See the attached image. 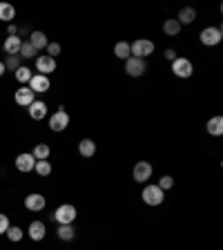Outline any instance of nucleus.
Returning <instances> with one entry per match:
<instances>
[{
    "instance_id": "1",
    "label": "nucleus",
    "mask_w": 223,
    "mask_h": 250,
    "mask_svg": "<svg viewBox=\"0 0 223 250\" xmlns=\"http://www.w3.org/2000/svg\"><path fill=\"white\" fill-rule=\"evenodd\" d=\"M141 199H143V203H145V206L156 208V206H161V203L165 201V192H163L156 183H145L143 192H141Z\"/></svg>"
},
{
    "instance_id": "2",
    "label": "nucleus",
    "mask_w": 223,
    "mask_h": 250,
    "mask_svg": "<svg viewBox=\"0 0 223 250\" xmlns=\"http://www.w3.org/2000/svg\"><path fill=\"white\" fill-rule=\"evenodd\" d=\"M170 67L177 78H192V74H194V62L185 56H177L170 62Z\"/></svg>"
},
{
    "instance_id": "3",
    "label": "nucleus",
    "mask_w": 223,
    "mask_h": 250,
    "mask_svg": "<svg viewBox=\"0 0 223 250\" xmlns=\"http://www.w3.org/2000/svg\"><path fill=\"white\" fill-rule=\"evenodd\" d=\"M76 217H78V210H76V206H72V203H62V206L56 208V212H54V221H56L58 226L74 224Z\"/></svg>"
},
{
    "instance_id": "4",
    "label": "nucleus",
    "mask_w": 223,
    "mask_h": 250,
    "mask_svg": "<svg viewBox=\"0 0 223 250\" xmlns=\"http://www.w3.org/2000/svg\"><path fill=\"white\" fill-rule=\"evenodd\" d=\"M130 49H132V56L134 58L147 61V56L154 54V42H152L150 38H136L134 42H130Z\"/></svg>"
},
{
    "instance_id": "5",
    "label": "nucleus",
    "mask_w": 223,
    "mask_h": 250,
    "mask_svg": "<svg viewBox=\"0 0 223 250\" xmlns=\"http://www.w3.org/2000/svg\"><path fill=\"white\" fill-rule=\"evenodd\" d=\"M69 121H72V119H69L67 109L61 105V107H58L56 112L49 116V130H52V132H65L69 127Z\"/></svg>"
},
{
    "instance_id": "6",
    "label": "nucleus",
    "mask_w": 223,
    "mask_h": 250,
    "mask_svg": "<svg viewBox=\"0 0 223 250\" xmlns=\"http://www.w3.org/2000/svg\"><path fill=\"white\" fill-rule=\"evenodd\" d=\"M199 41L205 47H217L223 41V29L221 27H205V29L199 34Z\"/></svg>"
},
{
    "instance_id": "7",
    "label": "nucleus",
    "mask_w": 223,
    "mask_h": 250,
    "mask_svg": "<svg viewBox=\"0 0 223 250\" xmlns=\"http://www.w3.org/2000/svg\"><path fill=\"white\" fill-rule=\"evenodd\" d=\"M145 72H147V61H143V58L130 56L125 61V74H127V76L141 78V76H145Z\"/></svg>"
},
{
    "instance_id": "8",
    "label": "nucleus",
    "mask_w": 223,
    "mask_h": 250,
    "mask_svg": "<svg viewBox=\"0 0 223 250\" xmlns=\"http://www.w3.org/2000/svg\"><path fill=\"white\" fill-rule=\"evenodd\" d=\"M154 174V167H152L150 161H139L134 167H132V179L136 183H147Z\"/></svg>"
},
{
    "instance_id": "9",
    "label": "nucleus",
    "mask_w": 223,
    "mask_h": 250,
    "mask_svg": "<svg viewBox=\"0 0 223 250\" xmlns=\"http://www.w3.org/2000/svg\"><path fill=\"white\" fill-rule=\"evenodd\" d=\"M56 58L47 56V54H41V56H36V74H42V76H52L54 72H56Z\"/></svg>"
},
{
    "instance_id": "10",
    "label": "nucleus",
    "mask_w": 223,
    "mask_h": 250,
    "mask_svg": "<svg viewBox=\"0 0 223 250\" xmlns=\"http://www.w3.org/2000/svg\"><path fill=\"white\" fill-rule=\"evenodd\" d=\"M27 87H29L34 94H45V92H49V89H52V81H49V76L34 74V76H31V81L27 83Z\"/></svg>"
},
{
    "instance_id": "11",
    "label": "nucleus",
    "mask_w": 223,
    "mask_h": 250,
    "mask_svg": "<svg viewBox=\"0 0 223 250\" xmlns=\"http://www.w3.org/2000/svg\"><path fill=\"white\" fill-rule=\"evenodd\" d=\"M14 101H16V105H20V107H29V105L36 101V94L31 92L27 85H20V87L14 92Z\"/></svg>"
},
{
    "instance_id": "12",
    "label": "nucleus",
    "mask_w": 223,
    "mask_h": 250,
    "mask_svg": "<svg viewBox=\"0 0 223 250\" xmlns=\"http://www.w3.org/2000/svg\"><path fill=\"white\" fill-rule=\"evenodd\" d=\"M45 206H47V199L41 192H29L25 197V208L29 212H41V210H45Z\"/></svg>"
},
{
    "instance_id": "13",
    "label": "nucleus",
    "mask_w": 223,
    "mask_h": 250,
    "mask_svg": "<svg viewBox=\"0 0 223 250\" xmlns=\"http://www.w3.org/2000/svg\"><path fill=\"white\" fill-rule=\"evenodd\" d=\"M14 166H16V170L18 172H31L34 170V166H36V159H34L31 152H22V154L16 156Z\"/></svg>"
},
{
    "instance_id": "14",
    "label": "nucleus",
    "mask_w": 223,
    "mask_h": 250,
    "mask_svg": "<svg viewBox=\"0 0 223 250\" xmlns=\"http://www.w3.org/2000/svg\"><path fill=\"white\" fill-rule=\"evenodd\" d=\"M47 234V226L42 224V221H31L29 228H27V237H29L31 241H42Z\"/></svg>"
},
{
    "instance_id": "15",
    "label": "nucleus",
    "mask_w": 223,
    "mask_h": 250,
    "mask_svg": "<svg viewBox=\"0 0 223 250\" xmlns=\"http://www.w3.org/2000/svg\"><path fill=\"white\" fill-rule=\"evenodd\" d=\"M27 109H29V116L34 121H42L47 116V112H49V107H47L45 101H34V103H31Z\"/></svg>"
},
{
    "instance_id": "16",
    "label": "nucleus",
    "mask_w": 223,
    "mask_h": 250,
    "mask_svg": "<svg viewBox=\"0 0 223 250\" xmlns=\"http://www.w3.org/2000/svg\"><path fill=\"white\" fill-rule=\"evenodd\" d=\"M177 21H179V25H181V27L197 22V9H194V7H183V9H179Z\"/></svg>"
},
{
    "instance_id": "17",
    "label": "nucleus",
    "mask_w": 223,
    "mask_h": 250,
    "mask_svg": "<svg viewBox=\"0 0 223 250\" xmlns=\"http://www.w3.org/2000/svg\"><path fill=\"white\" fill-rule=\"evenodd\" d=\"M29 45L34 47L36 52H41V49H47L49 38L45 36V31H31V34H29Z\"/></svg>"
},
{
    "instance_id": "18",
    "label": "nucleus",
    "mask_w": 223,
    "mask_h": 250,
    "mask_svg": "<svg viewBox=\"0 0 223 250\" xmlns=\"http://www.w3.org/2000/svg\"><path fill=\"white\" fill-rule=\"evenodd\" d=\"M78 154L83 156V159H92L96 154V143L92 139H81L78 141Z\"/></svg>"
},
{
    "instance_id": "19",
    "label": "nucleus",
    "mask_w": 223,
    "mask_h": 250,
    "mask_svg": "<svg viewBox=\"0 0 223 250\" xmlns=\"http://www.w3.org/2000/svg\"><path fill=\"white\" fill-rule=\"evenodd\" d=\"M20 45H22L20 36H7L5 42H2V49L7 52V56H16V54L20 52Z\"/></svg>"
},
{
    "instance_id": "20",
    "label": "nucleus",
    "mask_w": 223,
    "mask_h": 250,
    "mask_svg": "<svg viewBox=\"0 0 223 250\" xmlns=\"http://www.w3.org/2000/svg\"><path fill=\"white\" fill-rule=\"evenodd\" d=\"M205 130H208L210 136H223V116L217 114V116H212V119H208Z\"/></svg>"
},
{
    "instance_id": "21",
    "label": "nucleus",
    "mask_w": 223,
    "mask_h": 250,
    "mask_svg": "<svg viewBox=\"0 0 223 250\" xmlns=\"http://www.w3.org/2000/svg\"><path fill=\"white\" fill-rule=\"evenodd\" d=\"M163 34H165L167 38H174L181 34V25H179L177 18H167V21L163 22Z\"/></svg>"
},
{
    "instance_id": "22",
    "label": "nucleus",
    "mask_w": 223,
    "mask_h": 250,
    "mask_svg": "<svg viewBox=\"0 0 223 250\" xmlns=\"http://www.w3.org/2000/svg\"><path fill=\"white\" fill-rule=\"evenodd\" d=\"M14 18H16V7L9 5V2H0V21L9 25V22H14Z\"/></svg>"
},
{
    "instance_id": "23",
    "label": "nucleus",
    "mask_w": 223,
    "mask_h": 250,
    "mask_svg": "<svg viewBox=\"0 0 223 250\" xmlns=\"http://www.w3.org/2000/svg\"><path fill=\"white\" fill-rule=\"evenodd\" d=\"M114 56L121 58V61H127L132 56V49H130V42L127 41H119L114 45Z\"/></svg>"
},
{
    "instance_id": "24",
    "label": "nucleus",
    "mask_w": 223,
    "mask_h": 250,
    "mask_svg": "<svg viewBox=\"0 0 223 250\" xmlns=\"http://www.w3.org/2000/svg\"><path fill=\"white\" fill-rule=\"evenodd\" d=\"M31 154H34V159H36V161H47V159H49V154H52V147L47 146V143H38V146L34 147V152H31Z\"/></svg>"
},
{
    "instance_id": "25",
    "label": "nucleus",
    "mask_w": 223,
    "mask_h": 250,
    "mask_svg": "<svg viewBox=\"0 0 223 250\" xmlns=\"http://www.w3.org/2000/svg\"><path fill=\"white\" fill-rule=\"evenodd\" d=\"M58 239L61 241H72L74 237H76V228H74V224H69V226H58Z\"/></svg>"
},
{
    "instance_id": "26",
    "label": "nucleus",
    "mask_w": 223,
    "mask_h": 250,
    "mask_svg": "<svg viewBox=\"0 0 223 250\" xmlns=\"http://www.w3.org/2000/svg\"><path fill=\"white\" fill-rule=\"evenodd\" d=\"M52 163H49V159H47V161H36V166H34V172H36L38 177H49V174H52Z\"/></svg>"
},
{
    "instance_id": "27",
    "label": "nucleus",
    "mask_w": 223,
    "mask_h": 250,
    "mask_svg": "<svg viewBox=\"0 0 223 250\" xmlns=\"http://www.w3.org/2000/svg\"><path fill=\"white\" fill-rule=\"evenodd\" d=\"M5 234H7V239H9V241H14V244H18V241H20L22 237H25V230H22L20 226H9Z\"/></svg>"
},
{
    "instance_id": "28",
    "label": "nucleus",
    "mask_w": 223,
    "mask_h": 250,
    "mask_svg": "<svg viewBox=\"0 0 223 250\" xmlns=\"http://www.w3.org/2000/svg\"><path fill=\"white\" fill-rule=\"evenodd\" d=\"M31 76H34V74H31V69L25 67V65H20V67L16 69V81H18L20 85H27V83H29Z\"/></svg>"
},
{
    "instance_id": "29",
    "label": "nucleus",
    "mask_w": 223,
    "mask_h": 250,
    "mask_svg": "<svg viewBox=\"0 0 223 250\" xmlns=\"http://www.w3.org/2000/svg\"><path fill=\"white\" fill-rule=\"evenodd\" d=\"M36 49L29 45V41H22V45H20V52H18V56L20 58H36Z\"/></svg>"
},
{
    "instance_id": "30",
    "label": "nucleus",
    "mask_w": 223,
    "mask_h": 250,
    "mask_svg": "<svg viewBox=\"0 0 223 250\" xmlns=\"http://www.w3.org/2000/svg\"><path fill=\"white\" fill-rule=\"evenodd\" d=\"M156 186L161 188L163 192H167V190H172V188H174V177H170V174H163V177L156 181Z\"/></svg>"
},
{
    "instance_id": "31",
    "label": "nucleus",
    "mask_w": 223,
    "mask_h": 250,
    "mask_svg": "<svg viewBox=\"0 0 223 250\" xmlns=\"http://www.w3.org/2000/svg\"><path fill=\"white\" fill-rule=\"evenodd\" d=\"M5 62V69L7 72H16V69L20 67V56L16 54V56H7V61H2Z\"/></svg>"
},
{
    "instance_id": "32",
    "label": "nucleus",
    "mask_w": 223,
    "mask_h": 250,
    "mask_svg": "<svg viewBox=\"0 0 223 250\" xmlns=\"http://www.w3.org/2000/svg\"><path fill=\"white\" fill-rule=\"evenodd\" d=\"M61 49H62V47H61V42H49V45H47V49H45V52H47V56L56 58L58 54H61Z\"/></svg>"
},
{
    "instance_id": "33",
    "label": "nucleus",
    "mask_w": 223,
    "mask_h": 250,
    "mask_svg": "<svg viewBox=\"0 0 223 250\" xmlns=\"http://www.w3.org/2000/svg\"><path fill=\"white\" fill-rule=\"evenodd\" d=\"M9 226H11V224H9V217H7V214H2V212H0V234H5Z\"/></svg>"
},
{
    "instance_id": "34",
    "label": "nucleus",
    "mask_w": 223,
    "mask_h": 250,
    "mask_svg": "<svg viewBox=\"0 0 223 250\" xmlns=\"http://www.w3.org/2000/svg\"><path fill=\"white\" fill-rule=\"evenodd\" d=\"M179 56V54H177V49H172V47H167V49H165V61H174V58H177Z\"/></svg>"
},
{
    "instance_id": "35",
    "label": "nucleus",
    "mask_w": 223,
    "mask_h": 250,
    "mask_svg": "<svg viewBox=\"0 0 223 250\" xmlns=\"http://www.w3.org/2000/svg\"><path fill=\"white\" fill-rule=\"evenodd\" d=\"M7 31H9V36H18V27H16L14 22H9V25H7Z\"/></svg>"
},
{
    "instance_id": "36",
    "label": "nucleus",
    "mask_w": 223,
    "mask_h": 250,
    "mask_svg": "<svg viewBox=\"0 0 223 250\" xmlns=\"http://www.w3.org/2000/svg\"><path fill=\"white\" fill-rule=\"evenodd\" d=\"M5 72H7V69H5V62L0 61V76H5Z\"/></svg>"
}]
</instances>
